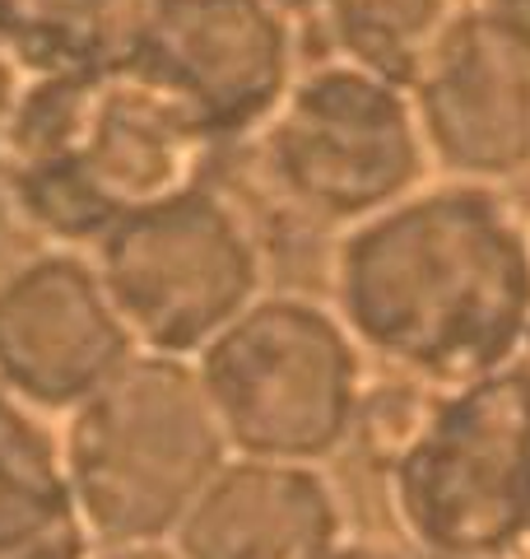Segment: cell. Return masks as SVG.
<instances>
[{"instance_id":"1","label":"cell","mask_w":530,"mask_h":559,"mask_svg":"<svg viewBox=\"0 0 530 559\" xmlns=\"http://www.w3.org/2000/svg\"><path fill=\"white\" fill-rule=\"evenodd\" d=\"M326 299L377 369L470 388L530 359V219L507 187L429 178L330 238Z\"/></svg>"},{"instance_id":"2","label":"cell","mask_w":530,"mask_h":559,"mask_svg":"<svg viewBox=\"0 0 530 559\" xmlns=\"http://www.w3.org/2000/svg\"><path fill=\"white\" fill-rule=\"evenodd\" d=\"M219 154V140L135 66L33 75L0 150V191L33 242L94 248L135 210L215 182Z\"/></svg>"},{"instance_id":"3","label":"cell","mask_w":530,"mask_h":559,"mask_svg":"<svg viewBox=\"0 0 530 559\" xmlns=\"http://www.w3.org/2000/svg\"><path fill=\"white\" fill-rule=\"evenodd\" d=\"M57 429L70 499L94 546L172 540L233 457L196 364L172 355H135Z\"/></svg>"},{"instance_id":"4","label":"cell","mask_w":530,"mask_h":559,"mask_svg":"<svg viewBox=\"0 0 530 559\" xmlns=\"http://www.w3.org/2000/svg\"><path fill=\"white\" fill-rule=\"evenodd\" d=\"M191 364L233 457L330 466L353 452L373 359L322 294L270 285Z\"/></svg>"},{"instance_id":"5","label":"cell","mask_w":530,"mask_h":559,"mask_svg":"<svg viewBox=\"0 0 530 559\" xmlns=\"http://www.w3.org/2000/svg\"><path fill=\"white\" fill-rule=\"evenodd\" d=\"M242 154L265 201L330 238L433 178L410 90L349 61H303Z\"/></svg>"},{"instance_id":"6","label":"cell","mask_w":530,"mask_h":559,"mask_svg":"<svg viewBox=\"0 0 530 559\" xmlns=\"http://www.w3.org/2000/svg\"><path fill=\"white\" fill-rule=\"evenodd\" d=\"M400 540L429 559H507L530 540V359L470 388H437L382 471Z\"/></svg>"},{"instance_id":"7","label":"cell","mask_w":530,"mask_h":559,"mask_svg":"<svg viewBox=\"0 0 530 559\" xmlns=\"http://www.w3.org/2000/svg\"><path fill=\"white\" fill-rule=\"evenodd\" d=\"M88 252L140 355L196 359L270 289V257L252 210L219 178L135 210Z\"/></svg>"},{"instance_id":"8","label":"cell","mask_w":530,"mask_h":559,"mask_svg":"<svg viewBox=\"0 0 530 559\" xmlns=\"http://www.w3.org/2000/svg\"><path fill=\"white\" fill-rule=\"evenodd\" d=\"M433 178H530V0H461L410 80Z\"/></svg>"},{"instance_id":"9","label":"cell","mask_w":530,"mask_h":559,"mask_svg":"<svg viewBox=\"0 0 530 559\" xmlns=\"http://www.w3.org/2000/svg\"><path fill=\"white\" fill-rule=\"evenodd\" d=\"M303 43L275 0H149L135 66L224 150H242L285 103Z\"/></svg>"},{"instance_id":"10","label":"cell","mask_w":530,"mask_h":559,"mask_svg":"<svg viewBox=\"0 0 530 559\" xmlns=\"http://www.w3.org/2000/svg\"><path fill=\"white\" fill-rule=\"evenodd\" d=\"M140 355L88 248L33 242L0 266V388L65 419Z\"/></svg>"},{"instance_id":"11","label":"cell","mask_w":530,"mask_h":559,"mask_svg":"<svg viewBox=\"0 0 530 559\" xmlns=\"http://www.w3.org/2000/svg\"><path fill=\"white\" fill-rule=\"evenodd\" d=\"M349 536L330 466L228 457L168 546L177 559H330Z\"/></svg>"},{"instance_id":"12","label":"cell","mask_w":530,"mask_h":559,"mask_svg":"<svg viewBox=\"0 0 530 559\" xmlns=\"http://www.w3.org/2000/svg\"><path fill=\"white\" fill-rule=\"evenodd\" d=\"M308 61H349L410 90L461 0H275Z\"/></svg>"},{"instance_id":"13","label":"cell","mask_w":530,"mask_h":559,"mask_svg":"<svg viewBox=\"0 0 530 559\" xmlns=\"http://www.w3.org/2000/svg\"><path fill=\"white\" fill-rule=\"evenodd\" d=\"M149 0H0V51L24 75H94L135 57Z\"/></svg>"},{"instance_id":"14","label":"cell","mask_w":530,"mask_h":559,"mask_svg":"<svg viewBox=\"0 0 530 559\" xmlns=\"http://www.w3.org/2000/svg\"><path fill=\"white\" fill-rule=\"evenodd\" d=\"M330 559H429V555L410 550L405 540H400V546H392V540H363V536H349Z\"/></svg>"},{"instance_id":"15","label":"cell","mask_w":530,"mask_h":559,"mask_svg":"<svg viewBox=\"0 0 530 559\" xmlns=\"http://www.w3.org/2000/svg\"><path fill=\"white\" fill-rule=\"evenodd\" d=\"M24 70L14 66L5 51H0V150H5V131H10V117H14V103L24 94Z\"/></svg>"},{"instance_id":"16","label":"cell","mask_w":530,"mask_h":559,"mask_svg":"<svg viewBox=\"0 0 530 559\" xmlns=\"http://www.w3.org/2000/svg\"><path fill=\"white\" fill-rule=\"evenodd\" d=\"M88 559H177L168 540H149V546H94Z\"/></svg>"},{"instance_id":"17","label":"cell","mask_w":530,"mask_h":559,"mask_svg":"<svg viewBox=\"0 0 530 559\" xmlns=\"http://www.w3.org/2000/svg\"><path fill=\"white\" fill-rule=\"evenodd\" d=\"M14 229H20V224H14V215H10V201H5V191H0V266H5V238L14 234Z\"/></svg>"}]
</instances>
